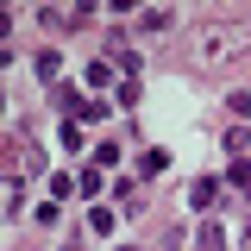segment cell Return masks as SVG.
<instances>
[{"instance_id": "1", "label": "cell", "mask_w": 251, "mask_h": 251, "mask_svg": "<svg viewBox=\"0 0 251 251\" xmlns=\"http://www.w3.org/2000/svg\"><path fill=\"white\" fill-rule=\"evenodd\" d=\"M239 31H201V57H239Z\"/></svg>"}, {"instance_id": "2", "label": "cell", "mask_w": 251, "mask_h": 251, "mask_svg": "<svg viewBox=\"0 0 251 251\" xmlns=\"http://www.w3.org/2000/svg\"><path fill=\"white\" fill-rule=\"evenodd\" d=\"M188 201H195L201 214H214V207H220V182H214V176H201V182L188 188Z\"/></svg>"}, {"instance_id": "3", "label": "cell", "mask_w": 251, "mask_h": 251, "mask_svg": "<svg viewBox=\"0 0 251 251\" xmlns=\"http://www.w3.org/2000/svg\"><path fill=\"white\" fill-rule=\"evenodd\" d=\"M195 245H201V251H226V226H220V220H201Z\"/></svg>"}, {"instance_id": "4", "label": "cell", "mask_w": 251, "mask_h": 251, "mask_svg": "<svg viewBox=\"0 0 251 251\" xmlns=\"http://www.w3.org/2000/svg\"><path fill=\"white\" fill-rule=\"evenodd\" d=\"M19 214H25V182L13 176V182H6V220H19Z\"/></svg>"}, {"instance_id": "5", "label": "cell", "mask_w": 251, "mask_h": 251, "mask_svg": "<svg viewBox=\"0 0 251 251\" xmlns=\"http://www.w3.org/2000/svg\"><path fill=\"white\" fill-rule=\"evenodd\" d=\"M38 75L57 82V75H63V50H38Z\"/></svg>"}, {"instance_id": "6", "label": "cell", "mask_w": 251, "mask_h": 251, "mask_svg": "<svg viewBox=\"0 0 251 251\" xmlns=\"http://www.w3.org/2000/svg\"><path fill=\"white\" fill-rule=\"evenodd\" d=\"M107 113H113V107H107V100H88V94H82V107H75V113H69V120H107Z\"/></svg>"}, {"instance_id": "7", "label": "cell", "mask_w": 251, "mask_h": 251, "mask_svg": "<svg viewBox=\"0 0 251 251\" xmlns=\"http://www.w3.org/2000/svg\"><path fill=\"white\" fill-rule=\"evenodd\" d=\"M113 220H120L113 207H94V214H88V232H100V239H107V232H113Z\"/></svg>"}, {"instance_id": "8", "label": "cell", "mask_w": 251, "mask_h": 251, "mask_svg": "<svg viewBox=\"0 0 251 251\" xmlns=\"http://www.w3.org/2000/svg\"><path fill=\"white\" fill-rule=\"evenodd\" d=\"M226 182H239V188H251V163H245V157H232V163H226Z\"/></svg>"}, {"instance_id": "9", "label": "cell", "mask_w": 251, "mask_h": 251, "mask_svg": "<svg viewBox=\"0 0 251 251\" xmlns=\"http://www.w3.org/2000/svg\"><path fill=\"white\" fill-rule=\"evenodd\" d=\"M113 201H120L126 214H132V207H145V201H138V182H120V188H113Z\"/></svg>"}, {"instance_id": "10", "label": "cell", "mask_w": 251, "mask_h": 251, "mask_svg": "<svg viewBox=\"0 0 251 251\" xmlns=\"http://www.w3.org/2000/svg\"><path fill=\"white\" fill-rule=\"evenodd\" d=\"M113 82V63H88V88H107Z\"/></svg>"}, {"instance_id": "11", "label": "cell", "mask_w": 251, "mask_h": 251, "mask_svg": "<svg viewBox=\"0 0 251 251\" xmlns=\"http://www.w3.org/2000/svg\"><path fill=\"white\" fill-rule=\"evenodd\" d=\"M120 163V145H94V170H113Z\"/></svg>"}, {"instance_id": "12", "label": "cell", "mask_w": 251, "mask_h": 251, "mask_svg": "<svg viewBox=\"0 0 251 251\" xmlns=\"http://www.w3.org/2000/svg\"><path fill=\"white\" fill-rule=\"evenodd\" d=\"M75 188H82V182H75V176H50V195H57V201H69Z\"/></svg>"}, {"instance_id": "13", "label": "cell", "mask_w": 251, "mask_h": 251, "mask_svg": "<svg viewBox=\"0 0 251 251\" xmlns=\"http://www.w3.org/2000/svg\"><path fill=\"white\" fill-rule=\"evenodd\" d=\"M226 107H232V120H245V113H251V94H226Z\"/></svg>"}, {"instance_id": "14", "label": "cell", "mask_w": 251, "mask_h": 251, "mask_svg": "<svg viewBox=\"0 0 251 251\" xmlns=\"http://www.w3.org/2000/svg\"><path fill=\"white\" fill-rule=\"evenodd\" d=\"M245 251H251V232H245Z\"/></svg>"}, {"instance_id": "15", "label": "cell", "mask_w": 251, "mask_h": 251, "mask_svg": "<svg viewBox=\"0 0 251 251\" xmlns=\"http://www.w3.org/2000/svg\"><path fill=\"white\" fill-rule=\"evenodd\" d=\"M120 251H132V245H120Z\"/></svg>"}]
</instances>
